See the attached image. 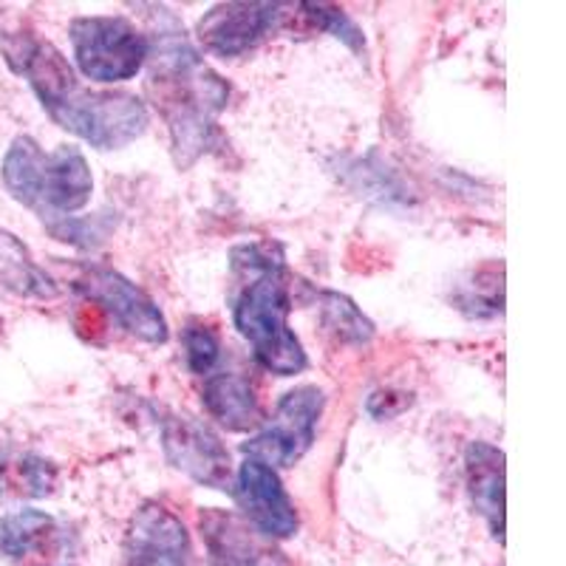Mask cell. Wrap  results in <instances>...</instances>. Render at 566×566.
Instances as JSON below:
<instances>
[{"instance_id":"30bf717a","label":"cell","mask_w":566,"mask_h":566,"mask_svg":"<svg viewBox=\"0 0 566 566\" xmlns=\"http://www.w3.org/2000/svg\"><path fill=\"white\" fill-rule=\"evenodd\" d=\"M283 9L286 7L281 3H247V0L219 3L199 20L196 32L210 54L224 60L241 57L275 29L277 20L283 18Z\"/></svg>"},{"instance_id":"9a60e30c","label":"cell","mask_w":566,"mask_h":566,"mask_svg":"<svg viewBox=\"0 0 566 566\" xmlns=\"http://www.w3.org/2000/svg\"><path fill=\"white\" fill-rule=\"evenodd\" d=\"M65 547V530L40 510H18L0 518V555L14 564L57 558Z\"/></svg>"},{"instance_id":"4fadbf2b","label":"cell","mask_w":566,"mask_h":566,"mask_svg":"<svg viewBox=\"0 0 566 566\" xmlns=\"http://www.w3.org/2000/svg\"><path fill=\"white\" fill-rule=\"evenodd\" d=\"M201 402H205V411L232 433L252 431L264 422L255 382L241 368L219 366L210 377H205Z\"/></svg>"},{"instance_id":"7c38bea8","label":"cell","mask_w":566,"mask_h":566,"mask_svg":"<svg viewBox=\"0 0 566 566\" xmlns=\"http://www.w3.org/2000/svg\"><path fill=\"white\" fill-rule=\"evenodd\" d=\"M199 527L212 566H290L286 555L241 515L201 510Z\"/></svg>"},{"instance_id":"8992f818","label":"cell","mask_w":566,"mask_h":566,"mask_svg":"<svg viewBox=\"0 0 566 566\" xmlns=\"http://www.w3.org/2000/svg\"><path fill=\"white\" fill-rule=\"evenodd\" d=\"M154 411L156 424H159L161 451L170 468L193 479L201 488L212 490H232V462L230 451L219 439V433L210 431L201 419L190 413L168 411V408L148 406Z\"/></svg>"},{"instance_id":"44dd1931","label":"cell","mask_w":566,"mask_h":566,"mask_svg":"<svg viewBox=\"0 0 566 566\" xmlns=\"http://www.w3.org/2000/svg\"><path fill=\"white\" fill-rule=\"evenodd\" d=\"M413 399L411 394H394V391H377L368 397L366 402V411L371 413L374 419H391L397 417V413L406 411L408 406H411Z\"/></svg>"},{"instance_id":"2e32d148","label":"cell","mask_w":566,"mask_h":566,"mask_svg":"<svg viewBox=\"0 0 566 566\" xmlns=\"http://www.w3.org/2000/svg\"><path fill=\"white\" fill-rule=\"evenodd\" d=\"M0 286L32 301H54L60 295L57 281L43 266L34 264L27 244L3 227H0Z\"/></svg>"},{"instance_id":"52a82bcc","label":"cell","mask_w":566,"mask_h":566,"mask_svg":"<svg viewBox=\"0 0 566 566\" xmlns=\"http://www.w3.org/2000/svg\"><path fill=\"white\" fill-rule=\"evenodd\" d=\"M326 408V394L317 386H297L281 397L261 431L241 448L250 459L270 468H295L315 442L317 422Z\"/></svg>"},{"instance_id":"9c48e42d","label":"cell","mask_w":566,"mask_h":566,"mask_svg":"<svg viewBox=\"0 0 566 566\" xmlns=\"http://www.w3.org/2000/svg\"><path fill=\"white\" fill-rule=\"evenodd\" d=\"M230 493L247 522L270 541L292 538L301 527L295 504H292L290 493L283 490L277 470L270 464L247 457Z\"/></svg>"},{"instance_id":"8fae6325","label":"cell","mask_w":566,"mask_h":566,"mask_svg":"<svg viewBox=\"0 0 566 566\" xmlns=\"http://www.w3.org/2000/svg\"><path fill=\"white\" fill-rule=\"evenodd\" d=\"M125 566H190V535L179 515L145 502L125 533Z\"/></svg>"},{"instance_id":"3957f363","label":"cell","mask_w":566,"mask_h":566,"mask_svg":"<svg viewBox=\"0 0 566 566\" xmlns=\"http://www.w3.org/2000/svg\"><path fill=\"white\" fill-rule=\"evenodd\" d=\"M232 323L266 371L292 377L310 366L303 343L290 328L292 283L277 244H241L232 250Z\"/></svg>"},{"instance_id":"ba28073f","label":"cell","mask_w":566,"mask_h":566,"mask_svg":"<svg viewBox=\"0 0 566 566\" xmlns=\"http://www.w3.org/2000/svg\"><path fill=\"white\" fill-rule=\"evenodd\" d=\"M74 290L83 292L91 306L114 317L116 326L125 328L136 340L154 343V346L168 343V321L156 301L148 292H142L134 281H128L123 272L105 264H80L77 275H74Z\"/></svg>"},{"instance_id":"d6986e66","label":"cell","mask_w":566,"mask_h":566,"mask_svg":"<svg viewBox=\"0 0 566 566\" xmlns=\"http://www.w3.org/2000/svg\"><path fill=\"white\" fill-rule=\"evenodd\" d=\"M181 348H185V363L196 377H210L224 360V346L216 328L207 326L205 321H190L181 332Z\"/></svg>"},{"instance_id":"277c9868","label":"cell","mask_w":566,"mask_h":566,"mask_svg":"<svg viewBox=\"0 0 566 566\" xmlns=\"http://www.w3.org/2000/svg\"><path fill=\"white\" fill-rule=\"evenodd\" d=\"M0 176L12 199L29 207L45 230L83 210L94 193V176L83 150L74 145L43 150L32 136H18L9 145Z\"/></svg>"},{"instance_id":"5bb4252c","label":"cell","mask_w":566,"mask_h":566,"mask_svg":"<svg viewBox=\"0 0 566 566\" xmlns=\"http://www.w3.org/2000/svg\"><path fill=\"white\" fill-rule=\"evenodd\" d=\"M464 479L476 513L488 522L493 538L504 544V451L490 442H470L464 451Z\"/></svg>"},{"instance_id":"7a4b0ae2","label":"cell","mask_w":566,"mask_h":566,"mask_svg":"<svg viewBox=\"0 0 566 566\" xmlns=\"http://www.w3.org/2000/svg\"><path fill=\"white\" fill-rule=\"evenodd\" d=\"M150 103L168 125L176 168H193L219 142V114L230 103V85L205 63L179 27L150 34Z\"/></svg>"},{"instance_id":"e0dca14e","label":"cell","mask_w":566,"mask_h":566,"mask_svg":"<svg viewBox=\"0 0 566 566\" xmlns=\"http://www.w3.org/2000/svg\"><path fill=\"white\" fill-rule=\"evenodd\" d=\"M315 297L317 310H321L323 328H326L328 335H335L346 346H366L371 340L374 323L357 310V303L352 297L332 290H317Z\"/></svg>"},{"instance_id":"ac0fdd59","label":"cell","mask_w":566,"mask_h":566,"mask_svg":"<svg viewBox=\"0 0 566 566\" xmlns=\"http://www.w3.org/2000/svg\"><path fill=\"white\" fill-rule=\"evenodd\" d=\"M54 482H57L54 464L40 457H32V453L0 462V490L3 493L40 499V495L52 493Z\"/></svg>"},{"instance_id":"6da1fadb","label":"cell","mask_w":566,"mask_h":566,"mask_svg":"<svg viewBox=\"0 0 566 566\" xmlns=\"http://www.w3.org/2000/svg\"><path fill=\"white\" fill-rule=\"evenodd\" d=\"M0 52L27 80L54 123L97 150H119L148 130V108L128 91H91L57 45L34 34H3Z\"/></svg>"},{"instance_id":"ffe728a7","label":"cell","mask_w":566,"mask_h":566,"mask_svg":"<svg viewBox=\"0 0 566 566\" xmlns=\"http://www.w3.org/2000/svg\"><path fill=\"white\" fill-rule=\"evenodd\" d=\"M301 9L317 29H323L326 34H332V38H337L340 43H346L354 54H360L363 49H366L363 29L357 27L343 9L328 7V3H301Z\"/></svg>"},{"instance_id":"5b68a950","label":"cell","mask_w":566,"mask_h":566,"mask_svg":"<svg viewBox=\"0 0 566 566\" xmlns=\"http://www.w3.org/2000/svg\"><path fill=\"white\" fill-rule=\"evenodd\" d=\"M69 34L77 69L94 83H125L134 80L148 63V34L139 32L125 18H108V14L74 18Z\"/></svg>"}]
</instances>
